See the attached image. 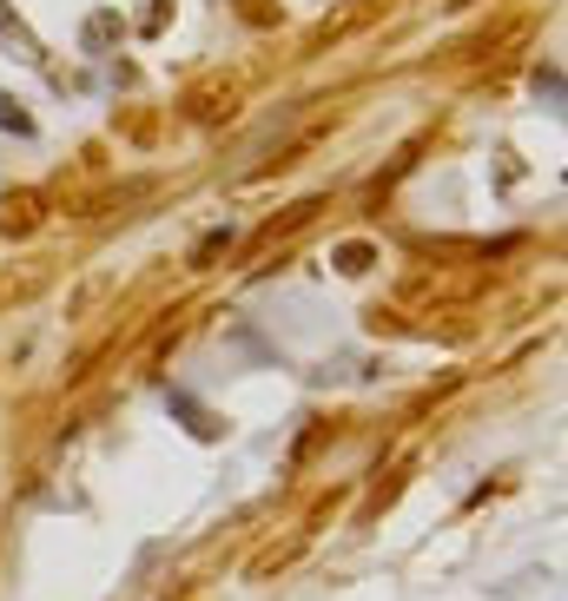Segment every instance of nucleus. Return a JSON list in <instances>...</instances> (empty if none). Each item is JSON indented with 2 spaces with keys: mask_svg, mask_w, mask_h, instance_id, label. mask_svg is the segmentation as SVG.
Returning a JSON list of instances; mask_svg holds the SVG:
<instances>
[{
  "mask_svg": "<svg viewBox=\"0 0 568 601\" xmlns=\"http://www.w3.org/2000/svg\"><path fill=\"white\" fill-rule=\"evenodd\" d=\"M0 132H20V139H33V119L20 112V99H7L0 93Z\"/></svg>",
  "mask_w": 568,
  "mask_h": 601,
  "instance_id": "obj_1",
  "label": "nucleus"
},
{
  "mask_svg": "<svg viewBox=\"0 0 568 601\" xmlns=\"http://www.w3.org/2000/svg\"><path fill=\"white\" fill-rule=\"evenodd\" d=\"M112 33H119V13H93L86 20V46H106Z\"/></svg>",
  "mask_w": 568,
  "mask_h": 601,
  "instance_id": "obj_2",
  "label": "nucleus"
}]
</instances>
